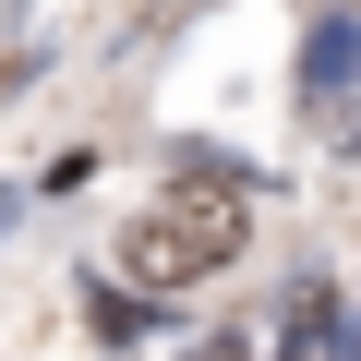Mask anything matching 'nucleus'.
<instances>
[{
	"instance_id": "f257e3e1",
	"label": "nucleus",
	"mask_w": 361,
	"mask_h": 361,
	"mask_svg": "<svg viewBox=\"0 0 361 361\" xmlns=\"http://www.w3.org/2000/svg\"><path fill=\"white\" fill-rule=\"evenodd\" d=\"M241 241H253L241 180H180V193H157V205L121 229V277H133V289H193V277H217Z\"/></svg>"
},
{
	"instance_id": "f03ea898",
	"label": "nucleus",
	"mask_w": 361,
	"mask_h": 361,
	"mask_svg": "<svg viewBox=\"0 0 361 361\" xmlns=\"http://www.w3.org/2000/svg\"><path fill=\"white\" fill-rule=\"evenodd\" d=\"M349 61H361V25H325V37L301 49V85L325 97V85H349Z\"/></svg>"
}]
</instances>
